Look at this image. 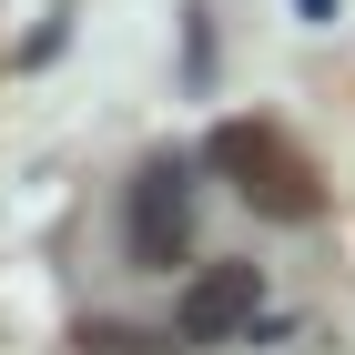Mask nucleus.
Masks as SVG:
<instances>
[{
    "instance_id": "7ed1b4c3",
    "label": "nucleus",
    "mask_w": 355,
    "mask_h": 355,
    "mask_svg": "<svg viewBox=\"0 0 355 355\" xmlns=\"http://www.w3.org/2000/svg\"><path fill=\"white\" fill-rule=\"evenodd\" d=\"M132 244L163 264L183 254V163H142V193H132Z\"/></svg>"
},
{
    "instance_id": "f03ea898",
    "label": "nucleus",
    "mask_w": 355,
    "mask_h": 355,
    "mask_svg": "<svg viewBox=\"0 0 355 355\" xmlns=\"http://www.w3.org/2000/svg\"><path fill=\"white\" fill-rule=\"evenodd\" d=\"M254 315H264V274L254 264H203L183 295H173V335H183V345H234Z\"/></svg>"
},
{
    "instance_id": "f257e3e1",
    "label": "nucleus",
    "mask_w": 355,
    "mask_h": 355,
    "mask_svg": "<svg viewBox=\"0 0 355 355\" xmlns=\"http://www.w3.org/2000/svg\"><path fill=\"white\" fill-rule=\"evenodd\" d=\"M203 163L244 193L254 214H274V223H315L325 214V173H315V153H304L284 122H244V112H234V122H214Z\"/></svg>"
}]
</instances>
